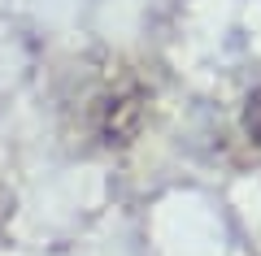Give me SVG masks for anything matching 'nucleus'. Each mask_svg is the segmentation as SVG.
Returning a JSON list of instances; mask_svg holds the SVG:
<instances>
[{"label":"nucleus","instance_id":"nucleus-1","mask_svg":"<svg viewBox=\"0 0 261 256\" xmlns=\"http://www.w3.org/2000/svg\"><path fill=\"white\" fill-rule=\"evenodd\" d=\"M148 118V96L140 87H113L96 109V130L109 148H130Z\"/></svg>","mask_w":261,"mask_h":256},{"label":"nucleus","instance_id":"nucleus-2","mask_svg":"<svg viewBox=\"0 0 261 256\" xmlns=\"http://www.w3.org/2000/svg\"><path fill=\"white\" fill-rule=\"evenodd\" d=\"M240 126H244V135H248L252 144L261 148V87H252V92H248L244 113H240Z\"/></svg>","mask_w":261,"mask_h":256}]
</instances>
